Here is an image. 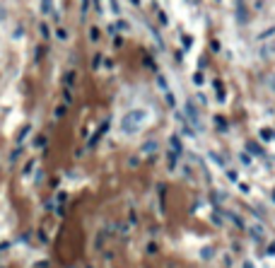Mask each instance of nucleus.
Listing matches in <instances>:
<instances>
[{"mask_svg": "<svg viewBox=\"0 0 275 268\" xmlns=\"http://www.w3.org/2000/svg\"><path fill=\"white\" fill-rule=\"evenodd\" d=\"M145 121H147V112H142V109H131V112L121 118V131L126 135H133L145 126Z\"/></svg>", "mask_w": 275, "mask_h": 268, "instance_id": "f257e3e1", "label": "nucleus"}, {"mask_svg": "<svg viewBox=\"0 0 275 268\" xmlns=\"http://www.w3.org/2000/svg\"><path fill=\"white\" fill-rule=\"evenodd\" d=\"M0 20H5V7L0 5Z\"/></svg>", "mask_w": 275, "mask_h": 268, "instance_id": "f03ea898", "label": "nucleus"}]
</instances>
